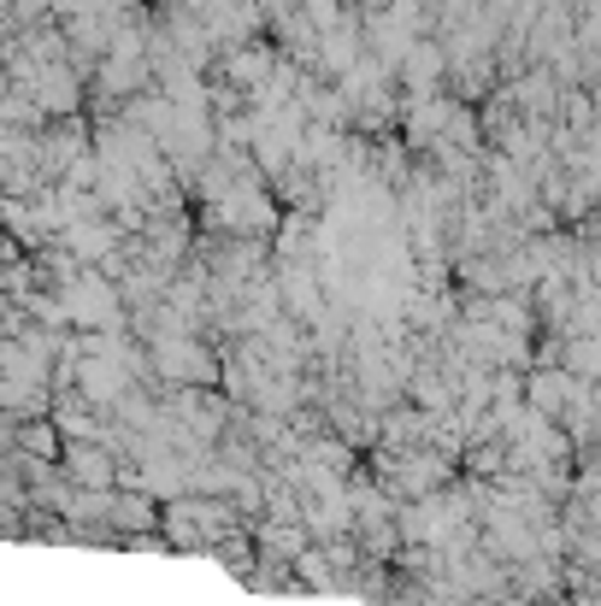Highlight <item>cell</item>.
I'll return each instance as SVG.
<instances>
[{
  "mask_svg": "<svg viewBox=\"0 0 601 606\" xmlns=\"http://www.w3.org/2000/svg\"><path fill=\"white\" fill-rule=\"evenodd\" d=\"M213 218L224 224V230H236V236H259V230H272V224H277L266 188H259L254 177H236L231 188H224V201L213 206Z\"/></svg>",
  "mask_w": 601,
  "mask_h": 606,
  "instance_id": "obj_1",
  "label": "cell"
},
{
  "mask_svg": "<svg viewBox=\"0 0 601 606\" xmlns=\"http://www.w3.org/2000/svg\"><path fill=\"white\" fill-rule=\"evenodd\" d=\"M60 312H65V325H89V330H101V325H112V318H119V295H112V283H106V277L83 271L78 283H65Z\"/></svg>",
  "mask_w": 601,
  "mask_h": 606,
  "instance_id": "obj_2",
  "label": "cell"
},
{
  "mask_svg": "<svg viewBox=\"0 0 601 606\" xmlns=\"http://www.w3.org/2000/svg\"><path fill=\"white\" fill-rule=\"evenodd\" d=\"M147 35L136 24H124V30H112V42H106V65H101V83L106 94H124V89H136L147 78Z\"/></svg>",
  "mask_w": 601,
  "mask_h": 606,
  "instance_id": "obj_3",
  "label": "cell"
},
{
  "mask_svg": "<svg viewBox=\"0 0 601 606\" xmlns=\"http://www.w3.org/2000/svg\"><path fill=\"white\" fill-rule=\"evenodd\" d=\"M154 366H160V377H177V383H206V377H213V359H206V348H195L190 336H160Z\"/></svg>",
  "mask_w": 601,
  "mask_h": 606,
  "instance_id": "obj_4",
  "label": "cell"
},
{
  "mask_svg": "<svg viewBox=\"0 0 601 606\" xmlns=\"http://www.w3.org/2000/svg\"><path fill=\"white\" fill-rule=\"evenodd\" d=\"M30 101L42 106V112H53V119H71L78 112V78H71V65H42V78H35V89H30Z\"/></svg>",
  "mask_w": 601,
  "mask_h": 606,
  "instance_id": "obj_5",
  "label": "cell"
},
{
  "mask_svg": "<svg viewBox=\"0 0 601 606\" xmlns=\"http://www.w3.org/2000/svg\"><path fill=\"white\" fill-rule=\"evenodd\" d=\"M442 71H448V53H442L437 42H412V53L401 60V83L425 101V94L442 83Z\"/></svg>",
  "mask_w": 601,
  "mask_h": 606,
  "instance_id": "obj_6",
  "label": "cell"
},
{
  "mask_svg": "<svg viewBox=\"0 0 601 606\" xmlns=\"http://www.w3.org/2000/svg\"><path fill=\"white\" fill-rule=\"evenodd\" d=\"M78 389H83L95 407H106V401H124L130 377L112 366V359H83V366H78Z\"/></svg>",
  "mask_w": 601,
  "mask_h": 606,
  "instance_id": "obj_7",
  "label": "cell"
},
{
  "mask_svg": "<svg viewBox=\"0 0 601 606\" xmlns=\"http://www.w3.org/2000/svg\"><path fill=\"white\" fill-rule=\"evenodd\" d=\"M448 124H455V106L437 101V94L412 101V112H407V136H412V142H442V136H448Z\"/></svg>",
  "mask_w": 601,
  "mask_h": 606,
  "instance_id": "obj_8",
  "label": "cell"
},
{
  "mask_svg": "<svg viewBox=\"0 0 601 606\" xmlns=\"http://www.w3.org/2000/svg\"><path fill=\"white\" fill-rule=\"evenodd\" d=\"M531 407H537V412H567V407H578L572 371H537V377H531Z\"/></svg>",
  "mask_w": 601,
  "mask_h": 606,
  "instance_id": "obj_9",
  "label": "cell"
},
{
  "mask_svg": "<svg viewBox=\"0 0 601 606\" xmlns=\"http://www.w3.org/2000/svg\"><path fill=\"white\" fill-rule=\"evenodd\" d=\"M224 71H231V83H242V89H266L272 71H277V60H272L266 48H236Z\"/></svg>",
  "mask_w": 601,
  "mask_h": 606,
  "instance_id": "obj_10",
  "label": "cell"
},
{
  "mask_svg": "<svg viewBox=\"0 0 601 606\" xmlns=\"http://www.w3.org/2000/svg\"><path fill=\"white\" fill-rule=\"evenodd\" d=\"M65 471H71L78 483H89V489H106V483H112V460H106L101 448H89V442L65 453Z\"/></svg>",
  "mask_w": 601,
  "mask_h": 606,
  "instance_id": "obj_11",
  "label": "cell"
},
{
  "mask_svg": "<svg viewBox=\"0 0 601 606\" xmlns=\"http://www.w3.org/2000/svg\"><path fill=\"white\" fill-rule=\"evenodd\" d=\"M554 89H560V83H554L549 65H537L531 78L519 83V101H524V112H531V124H542V112H554Z\"/></svg>",
  "mask_w": 601,
  "mask_h": 606,
  "instance_id": "obj_12",
  "label": "cell"
},
{
  "mask_svg": "<svg viewBox=\"0 0 601 606\" xmlns=\"http://www.w3.org/2000/svg\"><path fill=\"white\" fill-rule=\"evenodd\" d=\"M65 248L71 254H78V259H106L112 254V230H106V224H71V230H65Z\"/></svg>",
  "mask_w": 601,
  "mask_h": 606,
  "instance_id": "obj_13",
  "label": "cell"
},
{
  "mask_svg": "<svg viewBox=\"0 0 601 606\" xmlns=\"http://www.w3.org/2000/svg\"><path fill=\"white\" fill-rule=\"evenodd\" d=\"M318 60H325V71H336V78H348L354 65H360V48H354V30H325V48H318Z\"/></svg>",
  "mask_w": 601,
  "mask_h": 606,
  "instance_id": "obj_14",
  "label": "cell"
},
{
  "mask_svg": "<svg viewBox=\"0 0 601 606\" xmlns=\"http://www.w3.org/2000/svg\"><path fill=\"white\" fill-rule=\"evenodd\" d=\"M0 407L35 412V407H42V383H24V377H0Z\"/></svg>",
  "mask_w": 601,
  "mask_h": 606,
  "instance_id": "obj_15",
  "label": "cell"
},
{
  "mask_svg": "<svg viewBox=\"0 0 601 606\" xmlns=\"http://www.w3.org/2000/svg\"><path fill=\"white\" fill-rule=\"evenodd\" d=\"M567 366H572V371H584V377L601 371V342H595V336H578V342L567 348Z\"/></svg>",
  "mask_w": 601,
  "mask_h": 606,
  "instance_id": "obj_16",
  "label": "cell"
},
{
  "mask_svg": "<svg viewBox=\"0 0 601 606\" xmlns=\"http://www.w3.org/2000/svg\"><path fill=\"white\" fill-rule=\"evenodd\" d=\"M578 48H601V0H584V24H578Z\"/></svg>",
  "mask_w": 601,
  "mask_h": 606,
  "instance_id": "obj_17",
  "label": "cell"
},
{
  "mask_svg": "<svg viewBox=\"0 0 601 606\" xmlns=\"http://www.w3.org/2000/svg\"><path fill=\"white\" fill-rule=\"evenodd\" d=\"M300 7H307V24L336 30V12H343V0H300Z\"/></svg>",
  "mask_w": 601,
  "mask_h": 606,
  "instance_id": "obj_18",
  "label": "cell"
},
{
  "mask_svg": "<svg viewBox=\"0 0 601 606\" xmlns=\"http://www.w3.org/2000/svg\"><path fill=\"white\" fill-rule=\"evenodd\" d=\"M336 154H343V147H336V136H330V130H313V142H307V160H318V165H330Z\"/></svg>",
  "mask_w": 601,
  "mask_h": 606,
  "instance_id": "obj_19",
  "label": "cell"
},
{
  "mask_svg": "<svg viewBox=\"0 0 601 606\" xmlns=\"http://www.w3.org/2000/svg\"><path fill=\"white\" fill-rule=\"evenodd\" d=\"M24 448L35 453V460H53V430H42V424H30V430H24Z\"/></svg>",
  "mask_w": 601,
  "mask_h": 606,
  "instance_id": "obj_20",
  "label": "cell"
},
{
  "mask_svg": "<svg viewBox=\"0 0 601 606\" xmlns=\"http://www.w3.org/2000/svg\"><path fill=\"white\" fill-rule=\"evenodd\" d=\"M567 124L572 130H590V101H578V94H572V101H567Z\"/></svg>",
  "mask_w": 601,
  "mask_h": 606,
  "instance_id": "obj_21",
  "label": "cell"
},
{
  "mask_svg": "<svg viewBox=\"0 0 601 606\" xmlns=\"http://www.w3.org/2000/svg\"><path fill=\"white\" fill-rule=\"evenodd\" d=\"M7 101H12V94H7V78H0V124H7Z\"/></svg>",
  "mask_w": 601,
  "mask_h": 606,
  "instance_id": "obj_22",
  "label": "cell"
},
{
  "mask_svg": "<svg viewBox=\"0 0 601 606\" xmlns=\"http://www.w3.org/2000/svg\"><path fill=\"white\" fill-rule=\"evenodd\" d=\"M366 7H384V12H389V7H396V0H366Z\"/></svg>",
  "mask_w": 601,
  "mask_h": 606,
  "instance_id": "obj_23",
  "label": "cell"
}]
</instances>
